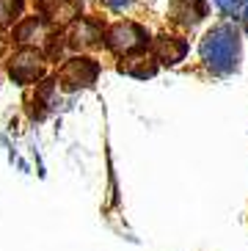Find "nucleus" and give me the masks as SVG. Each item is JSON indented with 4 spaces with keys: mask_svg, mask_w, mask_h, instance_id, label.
<instances>
[{
    "mask_svg": "<svg viewBox=\"0 0 248 251\" xmlns=\"http://www.w3.org/2000/svg\"><path fill=\"white\" fill-rule=\"evenodd\" d=\"M97 75H99V67H97L94 58H88V55H74V58H69L64 67H61L58 80H61L64 89L74 91V89H88V86L97 80Z\"/></svg>",
    "mask_w": 248,
    "mask_h": 251,
    "instance_id": "obj_1",
    "label": "nucleus"
},
{
    "mask_svg": "<svg viewBox=\"0 0 248 251\" xmlns=\"http://www.w3.org/2000/svg\"><path fill=\"white\" fill-rule=\"evenodd\" d=\"M201 55H204V61H210L218 72H226V69L234 67L237 42H234L229 33H223V30H215V33L207 36L204 47H201Z\"/></svg>",
    "mask_w": 248,
    "mask_h": 251,
    "instance_id": "obj_2",
    "label": "nucleus"
},
{
    "mask_svg": "<svg viewBox=\"0 0 248 251\" xmlns=\"http://www.w3.org/2000/svg\"><path fill=\"white\" fill-rule=\"evenodd\" d=\"M42 52H36L33 47H22L17 55H11V64H8V75L14 77L20 86H28V83H36L42 77Z\"/></svg>",
    "mask_w": 248,
    "mask_h": 251,
    "instance_id": "obj_3",
    "label": "nucleus"
},
{
    "mask_svg": "<svg viewBox=\"0 0 248 251\" xmlns=\"http://www.w3.org/2000/svg\"><path fill=\"white\" fill-rule=\"evenodd\" d=\"M146 45V33L132 23H119L108 30V47L116 52H132Z\"/></svg>",
    "mask_w": 248,
    "mask_h": 251,
    "instance_id": "obj_4",
    "label": "nucleus"
},
{
    "mask_svg": "<svg viewBox=\"0 0 248 251\" xmlns=\"http://www.w3.org/2000/svg\"><path fill=\"white\" fill-rule=\"evenodd\" d=\"M185 52H188V45L179 42L174 36H163L157 39V45H154V61H160V64H179L185 58Z\"/></svg>",
    "mask_w": 248,
    "mask_h": 251,
    "instance_id": "obj_5",
    "label": "nucleus"
},
{
    "mask_svg": "<svg viewBox=\"0 0 248 251\" xmlns=\"http://www.w3.org/2000/svg\"><path fill=\"white\" fill-rule=\"evenodd\" d=\"M99 39V30L94 28L91 23H77L72 30V45H94Z\"/></svg>",
    "mask_w": 248,
    "mask_h": 251,
    "instance_id": "obj_6",
    "label": "nucleus"
},
{
    "mask_svg": "<svg viewBox=\"0 0 248 251\" xmlns=\"http://www.w3.org/2000/svg\"><path fill=\"white\" fill-rule=\"evenodd\" d=\"M17 8H20V0H0V25H6V23H11L17 17Z\"/></svg>",
    "mask_w": 248,
    "mask_h": 251,
    "instance_id": "obj_7",
    "label": "nucleus"
}]
</instances>
